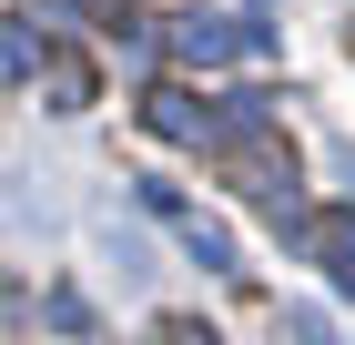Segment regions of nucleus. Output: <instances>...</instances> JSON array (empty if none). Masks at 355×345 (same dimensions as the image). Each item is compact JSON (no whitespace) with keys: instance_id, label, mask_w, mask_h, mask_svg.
<instances>
[{"instance_id":"nucleus-2","label":"nucleus","mask_w":355,"mask_h":345,"mask_svg":"<svg viewBox=\"0 0 355 345\" xmlns=\"http://www.w3.org/2000/svg\"><path fill=\"white\" fill-rule=\"evenodd\" d=\"M173 51L214 71V61H234V51H244V21H223V10H183V21H173Z\"/></svg>"},{"instance_id":"nucleus-1","label":"nucleus","mask_w":355,"mask_h":345,"mask_svg":"<svg viewBox=\"0 0 355 345\" xmlns=\"http://www.w3.org/2000/svg\"><path fill=\"white\" fill-rule=\"evenodd\" d=\"M295 244L335 274V285H355V203L345 213H295Z\"/></svg>"},{"instance_id":"nucleus-3","label":"nucleus","mask_w":355,"mask_h":345,"mask_svg":"<svg viewBox=\"0 0 355 345\" xmlns=\"http://www.w3.org/2000/svg\"><path fill=\"white\" fill-rule=\"evenodd\" d=\"M142 122H153L163 142H214V112L193 102V92H153V102H142Z\"/></svg>"},{"instance_id":"nucleus-4","label":"nucleus","mask_w":355,"mask_h":345,"mask_svg":"<svg viewBox=\"0 0 355 345\" xmlns=\"http://www.w3.org/2000/svg\"><path fill=\"white\" fill-rule=\"evenodd\" d=\"M183 254H193V264H214V274H234V234L203 224V213H183Z\"/></svg>"}]
</instances>
